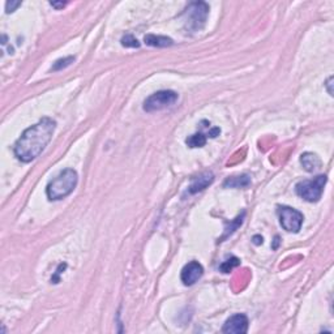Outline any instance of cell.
Listing matches in <instances>:
<instances>
[{
    "label": "cell",
    "mask_w": 334,
    "mask_h": 334,
    "mask_svg": "<svg viewBox=\"0 0 334 334\" xmlns=\"http://www.w3.org/2000/svg\"><path fill=\"white\" fill-rule=\"evenodd\" d=\"M56 121L51 118H42L38 123L22 132L13 145V153L21 162H32L47 147L55 132Z\"/></svg>",
    "instance_id": "obj_1"
},
{
    "label": "cell",
    "mask_w": 334,
    "mask_h": 334,
    "mask_svg": "<svg viewBox=\"0 0 334 334\" xmlns=\"http://www.w3.org/2000/svg\"><path fill=\"white\" fill-rule=\"evenodd\" d=\"M77 182L78 175L74 169L63 170L62 173L56 175L46 187V195H47L48 200L58 201V200L70 196L77 186Z\"/></svg>",
    "instance_id": "obj_2"
},
{
    "label": "cell",
    "mask_w": 334,
    "mask_h": 334,
    "mask_svg": "<svg viewBox=\"0 0 334 334\" xmlns=\"http://www.w3.org/2000/svg\"><path fill=\"white\" fill-rule=\"evenodd\" d=\"M327 180L325 175H319L312 180H303L295 186V191H297V196L304 198L305 201L317 202L323 196Z\"/></svg>",
    "instance_id": "obj_3"
},
{
    "label": "cell",
    "mask_w": 334,
    "mask_h": 334,
    "mask_svg": "<svg viewBox=\"0 0 334 334\" xmlns=\"http://www.w3.org/2000/svg\"><path fill=\"white\" fill-rule=\"evenodd\" d=\"M209 13V5L204 1H195L186 8V26L192 32H198L205 25L206 17Z\"/></svg>",
    "instance_id": "obj_4"
},
{
    "label": "cell",
    "mask_w": 334,
    "mask_h": 334,
    "mask_svg": "<svg viewBox=\"0 0 334 334\" xmlns=\"http://www.w3.org/2000/svg\"><path fill=\"white\" fill-rule=\"evenodd\" d=\"M178 101V93L174 90H159V92L148 97L144 102V111L147 112H155V111L165 110L167 107L173 106Z\"/></svg>",
    "instance_id": "obj_5"
},
{
    "label": "cell",
    "mask_w": 334,
    "mask_h": 334,
    "mask_svg": "<svg viewBox=\"0 0 334 334\" xmlns=\"http://www.w3.org/2000/svg\"><path fill=\"white\" fill-rule=\"evenodd\" d=\"M277 213L279 217V222L286 231L289 232H299L303 224L304 217L299 210L290 208V206H278Z\"/></svg>",
    "instance_id": "obj_6"
},
{
    "label": "cell",
    "mask_w": 334,
    "mask_h": 334,
    "mask_svg": "<svg viewBox=\"0 0 334 334\" xmlns=\"http://www.w3.org/2000/svg\"><path fill=\"white\" fill-rule=\"evenodd\" d=\"M248 317L243 313H238L226 320L222 332L228 334H244L248 332Z\"/></svg>",
    "instance_id": "obj_7"
},
{
    "label": "cell",
    "mask_w": 334,
    "mask_h": 334,
    "mask_svg": "<svg viewBox=\"0 0 334 334\" xmlns=\"http://www.w3.org/2000/svg\"><path fill=\"white\" fill-rule=\"evenodd\" d=\"M202 274H204V268L202 265L197 261H191L188 262L183 269H182V273H180V279L182 282L186 285V286H192L197 282L198 279L201 278Z\"/></svg>",
    "instance_id": "obj_8"
},
{
    "label": "cell",
    "mask_w": 334,
    "mask_h": 334,
    "mask_svg": "<svg viewBox=\"0 0 334 334\" xmlns=\"http://www.w3.org/2000/svg\"><path fill=\"white\" fill-rule=\"evenodd\" d=\"M214 182V175L212 171H205V173L200 174L198 177L192 178L191 186L188 187V193L195 195L197 192L204 191L205 188H208L210 184Z\"/></svg>",
    "instance_id": "obj_9"
},
{
    "label": "cell",
    "mask_w": 334,
    "mask_h": 334,
    "mask_svg": "<svg viewBox=\"0 0 334 334\" xmlns=\"http://www.w3.org/2000/svg\"><path fill=\"white\" fill-rule=\"evenodd\" d=\"M300 163L303 165L305 171L308 173H315L317 170L321 169V159L315 153H304L300 157Z\"/></svg>",
    "instance_id": "obj_10"
},
{
    "label": "cell",
    "mask_w": 334,
    "mask_h": 334,
    "mask_svg": "<svg viewBox=\"0 0 334 334\" xmlns=\"http://www.w3.org/2000/svg\"><path fill=\"white\" fill-rule=\"evenodd\" d=\"M144 42L148 46L151 47H170L173 46L174 40L170 37H165V36H155V34H148L144 38Z\"/></svg>",
    "instance_id": "obj_11"
},
{
    "label": "cell",
    "mask_w": 334,
    "mask_h": 334,
    "mask_svg": "<svg viewBox=\"0 0 334 334\" xmlns=\"http://www.w3.org/2000/svg\"><path fill=\"white\" fill-rule=\"evenodd\" d=\"M251 186V178L248 175L231 177L224 180V188H247Z\"/></svg>",
    "instance_id": "obj_12"
},
{
    "label": "cell",
    "mask_w": 334,
    "mask_h": 334,
    "mask_svg": "<svg viewBox=\"0 0 334 334\" xmlns=\"http://www.w3.org/2000/svg\"><path fill=\"white\" fill-rule=\"evenodd\" d=\"M186 144L189 148H202L206 144V136L202 133H195L186 140Z\"/></svg>",
    "instance_id": "obj_13"
},
{
    "label": "cell",
    "mask_w": 334,
    "mask_h": 334,
    "mask_svg": "<svg viewBox=\"0 0 334 334\" xmlns=\"http://www.w3.org/2000/svg\"><path fill=\"white\" fill-rule=\"evenodd\" d=\"M240 265V260H239L238 257L235 256H231L228 257L227 260H224L222 264H221L220 266V270L222 273H230L234 268H236V266H239Z\"/></svg>",
    "instance_id": "obj_14"
},
{
    "label": "cell",
    "mask_w": 334,
    "mask_h": 334,
    "mask_svg": "<svg viewBox=\"0 0 334 334\" xmlns=\"http://www.w3.org/2000/svg\"><path fill=\"white\" fill-rule=\"evenodd\" d=\"M243 218H244V213H242V216L236 217L235 220L232 221V222H230V223H227V222H226V228H224L226 231H224V235L222 236L221 239L227 238V236L231 235L232 232L235 231V230H238L239 226L243 223Z\"/></svg>",
    "instance_id": "obj_15"
},
{
    "label": "cell",
    "mask_w": 334,
    "mask_h": 334,
    "mask_svg": "<svg viewBox=\"0 0 334 334\" xmlns=\"http://www.w3.org/2000/svg\"><path fill=\"white\" fill-rule=\"evenodd\" d=\"M74 62V56H68V58H64V59L56 60V62L54 63V66H52L51 70L62 71V70H64V68H67V67H70Z\"/></svg>",
    "instance_id": "obj_16"
},
{
    "label": "cell",
    "mask_w": 334,
    "mask_h": 334,
    "mask_svg": "<svg viewBox=\"0 0 334 334\" xmlns=\"http://www.w3.org/2000/svg\"><path fill=\"white\" fill-rule=\"evenodd\" d=\"M121 46H124V47H132V48H139L140 47V42L136 39V38L131 36V34H127L124 37L121 38Z\"/></svg>",
    "instance_id": "obj_17"
},
{
    "label": "cell",
    "mask_w": 334,
    "mask_h": 334,
    "mask_svg": "<svg viewBox=\"0 0 334 334\" xmlns=\"http://www.w3.org/2000/svg\"><path fill=\"white\" fill-rule=\"evenodd\" d=\"M21 5V1H7L5 3V11L7 13H11V12H15L16 8H19Z\"/></svg>",
    "instance_id": "obj_18"
},
{
    "label": "cell",
    "mask_w": 334,
    "mask_h": 334,
    "mask_svg": "<svg viewBox=\"0 0 334 334\" xmlns=\"http://www.w3.org/2000/svg\"><path fill=\"white\" fill-rule=\"evenodd\" d=\"M332 81H333V77H329V80H328V82H327V86H328V92H329V94H331V96H333V92L331 90Z\"/></svg>",
    "instance_id": "obj_19"
},
{
    "label": "cell",
    "mask_w": 334,
    "mask_h": 334,
    "mask_svg": "<svg viewBox=\"0 0 334 334\" xmlns=\"http://www.w3.org/2000/svg\"><path fill=\"white\" fill-rule=\"evenodd\" d=\"M221 132V129L220 128H214L213 131H210V133H209V136L210 137H217V135H218V133Z\"/></svg>",
    "instance_id": "obj_20"
},
{
    "label": "cell",
    "mask_w": 334,
    "mask_h": 334,
    "mask_svg": "<svg viewBox=\"0 0 334 334\" xmlns=\"http://www.w3.org/2000/svg\"><path fill=\"white\" fill-rule=\"evenodd\" d=\"M254 243L255 244H261V243H262V238H261L260 235L254 236Z\"/></svg>",
    "instance_id": "obj_21"
},
{
    "label": "cell",
    "mask_w": 334,
    "mask_h": 334,
    "mask_svg": "<svg viewBox=\"0 0 334 334\" xmlns=\"http://www.w3.org/2000/svg\"><path fill=\"white\" fill-rule=\"evenodd\" d=\"M52 5V7H55V8H63V7H66V4L67 3H50Z\"/></svg>",
    "instance_id": "obj_22"
}]
</instances>
